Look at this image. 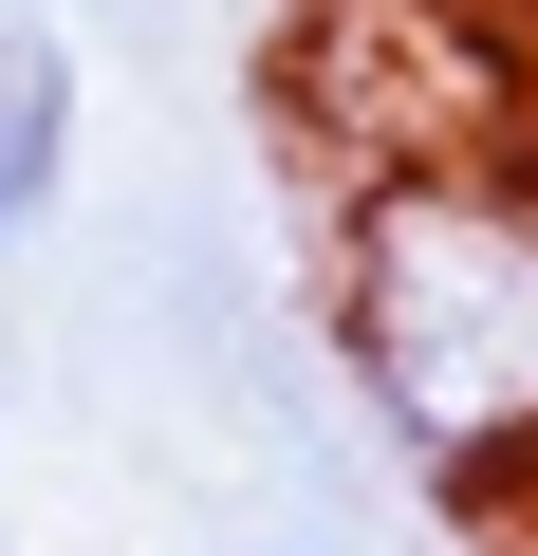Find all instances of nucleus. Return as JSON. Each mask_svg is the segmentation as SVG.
Listing matches in <instances>:
<instances>
[{"mask_svg": "<svg viewBox=\"0 0 538 556\" xmlns=\"http://www.w3.org/2000/svg\"><path fill=\"white\" fill-rule=\"evenodd\" d=\"M57 186H75V38L0 20V241H38Z\"/></svg>", "mask_w": 538, "mask_h": 556, "instance_id": "nucleus-2", "label": "nucleus"}, {"mask_svg": "<svg viewBox=\"0 0 538 556\" xmlns=\"http://www.w3.org/2000/svg\"><path fill=\"white\" fill-rule=\"evenodd\" d=\"M0 538H20V519H0Z\"/></svg>", "mask_w": 538, "mask_h": 556, "instance_id": "nucleus-5", "label": "nucleus"}, {"mask_svg": "<svg viewBox=\"0 0 538 556\" xmlns=\"http://www.w3.org/2000/svg\"><path fill=\"white\" fill-rule=\"evenodd\" d=\"M0 390H20V353H0Z\"/></svg>", "mask_w": 538, "mask_h": 556, "instance_id": "nucleus-4", "label": "nucleus"}, {"mask_svg": "<svg viewBox=\"0 0 538 556\" xmlns=\"http://www.w3.org/2000/svg\"><path fill=\"white\" fill-rule=\"evenodd\" d=\"M241 556H335V538H241Z\"/></svg>", "mask_w": 538, "mask_h": 556, "instance_id": "nucleus-3", "label": "nucleus"}, {"mask_svg": "<svg viewBox=\"0 0 538 556\" xmlns=\"http://www.w3.org/2000/svg\"><path fill=\"white\" fill-rule=\"evenodd\" d=\"M335 353L446 501H538V167L390 149L335 223Z\"/></svg>", "mask_w": 538, "mask_h": 556, "instance_id": "nucleus-1", "label": "nucleus"}]
</instances>
